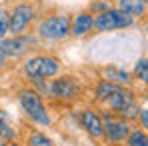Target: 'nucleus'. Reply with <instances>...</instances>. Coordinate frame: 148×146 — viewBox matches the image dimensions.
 <instances>
[{"label":"nucleus","mask_w":148,"mask_h":146,"mask_svg":"<svg viewBox=\"0 0 148 146\" xmlns=\"http://www.w3.org/2000/svg\"><path fill=\"white\" fill-rule=\"evenodd\" d=\"M16 98H18L20 110L24 112V116L32 124L40 126V128H48L52 124V116H50V110L46 106V102H44V98L40 96L32 86L20 88Z\"/></svg>","instance_id":"nucleus-1"},{"label":"nucleus","mask_w":148,"mask_h":146,"mask_svg":"<svg viewBox=\"0 0 148 146\" xmlns=\"http://www.w3.org/2000/svg\"><path fill=\"white\" fill-rule=\"evenodd\" d=\"M70 24H72V16H68L66 12H54L36 20L34 34L42 42H62L70 38Z\"/></svg>","instance_id":"nucleus-2"},{"label":"nucleus","mask_w":148,"mask_h":146,"mask_svg":"<svg viewBox=\"0 0 148 146\" xmlns=\"http://www.w3.org/2000/svg\"><path fill=\"white\" fill-rule=\"evenodd\" d=\"M62 72V62L56 56L50 54H34V56H26L22 62V76L26 80L32 78H56Z\"/></svg>","instance_id":"nucleus-3"},{"label":"nucleus","mask_w":148,"mask_h":146,"mask_svg":"<svg viewBox=\"0 0 148 146\" xmlns=\"http://www.w3.org/2000/svg\"><path fill=\"white\" fill-rule=\"evenodd\" d=\"M136 24V20L128 14H124L122 10H118L116 6L106 10V12H100L94 18V32L100 34H108V32H116V30H126V28H132Z\"/></svg>","instance_id":"nucleus-4"},{"label":"nucleus","mask_w":148,"mask_h":146,"mask_svg":"<svg viewBox=\"0 0 148 146\" xmlns=\"http://www.w3.org/2000/svg\"><path fill=\"white\" fill-rule=\"evenodd\" d=\"M82 94L80 80L70 74H60L50 80V100L56 102H74Z\"/></svg>","instance_id":"nucleus-5"},{"label":"nucleus","mask_w":148,"mask_h":146,"mask_svg":"<svg viewBox=\"0 0 148 146\" xmlns=\"http://www.w3.org/2000/svg\"><path fill=\"white\" fill-rule=\"evenodd\" d=\"M104 118V138L108 144H126V138L132 130V122L116 116L112 110H100Z\"/></svg>","instance_id":"nucleus-6"},{"label":"nucleus","mask_w":148,"mask_h":146,"mask_svg":"<svg viewBox=\"0 0 148 146\" xmlns=\"http://www.w3.org/2000/svg\"><path fill=\"white\" fill-rule=\"evenodd\" d=\"M38 36L34 32H26L18 36H6L4 40H0V46L6 52L8 60H20L30 54V50L38 46Z\"/></svg>","instance_id":"nucleus-7"},{"label":"nucleus","mask_w":148,"mask_h":146,"mask_svg":"<svg viewBox=\"0 0 148 146\" xmlns=\"http://www.w3.org/2000/svg\"><path fill=\"white\" fill-rule=\"evenodd\" d=\"M36 6L34 2H18L10 8V36L26 34L28 28L36 22Z\"/></svg>","instance_id":"nucleus-8"},{"label":"nucleus","mask_w":148,"mask_h":146,"mask_svg":"<svg viewBox=\"0 0 148 146\" xmlns=\"http://www.w3.org/2000/svg\"><path fill=\"white\" fill-rule=\"evenodd\" d=\"M78 122L84 128V132L94 138V140H102L104 138V118L96 108H82L78 110Z\"/></svg>","instance_id":"nucleus-9"},{"label":"nucleus","mask_w":148,"mask_h":146,"mask_svg":"<svg viewBox=\"0 0 148 146\" xmlns=\"http://www.w3.org/2000/svg\"><path fill=\"white\" fill-rule=\"evenodd\" d=\"M94 18H96V14H92L88 8L78 10L76 14H72L70 36L72 38H86L88 34H92L94 32Z\"/></svg>","instance_id":"nucleus-10"},{"label":"nucleus","mask_w":148,"mask_h":146,"mask_svg":"<svg viewBox=\"0 0 148 146\" xmlns=\"http://www.w3.org/2000/svg\"><path fill=\"white\" fill-rule=\"evenodd\" d=\"M102 78L118 84V86H132L134 82V76H132V70H126L122 66H116V64H106L102 66Z\"/></svg>","instance_id":"nucleus-11"},{"label":"nucleus","mask_w":148,"mask_h":146,"mask_svg":"<svg viewBox=\"0 0 148 146\" xmlns=\"http://www.w3.org/2000/svg\"><path fill=\"white\" fill-rule=\"evenodd\" d=\"M114 6L134 20L148 16V0H114Z\"/></svg>","instance_id":"nucleus-12"},{"label":"nucleus","mask_w":148,"mask_h":146,"mask_svg":"<svg viewBox=\"0 0 148 146\" xmlns=\"http://www.w3.org/2000/svg\"><path fill=\"white\" fill-rule=\"evenodd\" d=\"M132 100H136V94H134L132 86H120V88L110 96V100L106 102V106H108V110L116 112V110L122 108L124 104H128V102H132Z\"/></svg>","instance_id":"nucleus-13"},{"label":"nucleus","mask_w":148,"mask_h":146,"mask_svg":"<svg viewBox=\"0 0 148 146\" xmlns=\"http://www.w3.org/2000/svg\"><path fill=\"white\" fill-rule=\"evenodd\" d=\"M118 88H120L118 84H114V82H110V80H106V78L98 80L96 86H94V98H96V102L106 104V102L110 100V96H112Z\"/></svg>","instance_id":"nucleus-14"},{"label":"nucleus","mask_w":148,"mask_h":146,"mask_svg":"<svg viewBox=\"0 0 148 146\" xmlns=\"http://www.w3.org/2000/svg\"><path fill=\"white\" fill-rule=\"evenodd\" d=\"M140 110H142V106L138 104V100H132V102L124 104L120 110H116L114 114H116V116H120V118H124V120H128V122H138Z\"/></svg>","instance_id":"nucleus-15"},{"label":"nucleus","mask_w":148,"mask_h":146,"mask_svg":"<svg viewBox=\"0 0 148 146\" xmlns=\"http://www.w3.org/2000/svg\"><path fill=\"white\" fill-rule=\"evenodd\" d=\"M0 140H4V142H14L16 140V130L10 126L8 114L4 110H0Z\"/></svg>","instance_id":"nucleus-16"},{"label":"nucleus","mask_w":148,"mask_h":146,"mask_svg":"<svg viewBox=\"0 0 148 146\" xmlns=\"http://www.w3.org/2000/svg\"><path fill=\"white\" fill-rule=\"evenodd\" d=\"M132 76H134V80L142 82V84L148 88V58H144V56H142V58H138V60L134 62Z\"/></svg>","instance_id":"nucleus-17"},{"label":"nucleus","mask_w":148,"mask_h":146,"mask_svg":"<svg viewBox=\"0 0 148 146\" xmlns=\"http://www.w3.org/2000/svg\"><path fill=\"white\" fill-rule=\"evenodd\" d=\"M126 146H148V132L144 128H134L130 130L128 138H126Z\"/></svg>","instance_id":"nucleus-18"},{"label":"nucleus","mask_w":148,"mask_h":146,"mask_svg":"<svg viewBox=\"0 0 148 146\" xmlns=\"http://www.w3.org/2000/svg\"><path fill=\"white\" fill-rule=\"evenodd\" d=\"M28 146H54L52 142V138L46 136V132H40V130H36V132H32L30 136H28Z\"/></svg>","instance_id":"nucleus-19"},{"label":"nucleus","mask_w":148,"mask_h":146,"mask_svg":"<svg viewBox=\"0 0 148 146\" xmlns=\"http://www.w3.org/2000/svg\"><path fill=\"white\" fill-rule=\"evenodd\" d=\"M28 82H30V86H32L42 98H50V80L48 78H32V80H28Z\"/></svg>","instance_id":"nucleus-20"},{"label":"nucleus","mask_w":148,"mask_h":146,"mask_svg":"<svg viewBox=\"0 0 148 146\" xmlns=\"http://www.w3.org/2000/svg\"><path fill=\"white\" fill-rule=\"evenodd\" d=\"M10 36V10L0 8V40Z\"/></svg>","instance_id":"nucleus-21"},{"label":"nucleus","mask_w":148,"mask_h":146,"mask_svg":"<svg viewBox=\"0 0 148 146\" xmlns=\"http://www.w3.org/2000/svg\"><path fill=\"white\" fill-rule=\"evenodd\" d=\"M110 8H114V0H92L90 6H88V10H90L92 14L106 12V10H110Z\"/></svg>","instance_id":"nucleus-22"},{"label":"nucleus","mask_w":148,"mask_h":146,"mask_svg":"<svg viewBox=\"0 0 148 146\" xmlns=\"http://www.w3.org/2000/svg\"><path fill=\"white\" fill-rule=\"evenodd\" d=\"M138 124H140V128H144L148 132V106H142L140 116H138Z\"/></svg>","instance_id":"nucleus-23"},{"label":"nucleus","mask_w":148,"mask_h":146,"mask_svg":"<svg viewBox=\"0 0 148 146\" xmlns=\"http://www.w3.org/2000/svg\"><path fill=\"white\" fill-rule=\"evenodd\" d=\"M6 60H8V56H6V52L2 50V46H0V68H4V64H6Z\"/></svg>","instance_id":"nucleus-24"},{"label":"nucleus","mask_w":148,"mask_h":146,"mask_svg":"<svg viewBox=\"0 0 148 146\" xmlns=\"http://www.w3.org/2000/svg\"><path fill=\"white\" fill-rule=\"evenodd\" d=\"M144 32L148 34V16H146V20H144Z\"/></svg>","instance_id":"nucleus-25"},{"label":"nucleus","mask_w":148,"mask_h":146,"mask_svg":"<svg viewBox=\"0 0 148 146\" xmlns=\"http://www.w3.org/2000/svg\"><path fill=\"white\" fill-rule=\"evenodd\" d=\"M8 146H20V144H18V142L14 140V142H8Z\"/></svg>","instance_id":"nucleus-26"},{"label":"nucleus","mask_w":148,"mask_h":146,"mask_svg":"<svg viewBox=\"0 0 148 146\" xmlns=\"http://www.w3.org/2000/svg\"><path fill=\"white\" fill-rule=\"evenodd\" d=\"M0 146H8V142H2V140H0Z\"/></svg>","instance_id":"nucleus-27"},{"label":"nucleus","mask_w":148,"mask_h":146,"mask_svg":"<svg viewBox=\"0 0 148 146\" xmlns=\"http://www.w3.org/2000/svg\"><path fill=\"white\" fill-rule=\"evenodd\" d=\"M146 100H148V88H146Z\"/></svg>","instance_id":"nucleus-28"}]
</instances>
